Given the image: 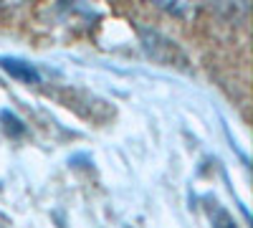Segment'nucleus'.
Here are the masks:
<instances>
[{
	"label": "nucleus",
	"mask_w": 253,
	"mask_h": 228,
	"mask_svg": "<svg viewBox=\"0 0 253 228\" xmlns=\"http://www.w3.org/2000/svg\"><path fill=\"white\" fill-rule=\"evenodd\" d=\"M210 223H213V228H236L230 213L223 211L218 203H213V208H210Z\"/></svg>",
	"instance_id": "2"
},
{
	"label": "nucleus",
	"mask_w": 253,
	"mask_h": 228,
	"mask_svg": "<svg viewBox=\"0 0 253 228\" xmlns=\"http://www.w3.org/2000/svg\"><path fill=\"white\" fill-rule=\"evenodd\" d=\"M0 66H3L10 76L20 79V81H26V84H36L38 81V71L26 64V61H18V58H0Z\"/></svg>",
	"instance_id": "1"
}]
</instances>
